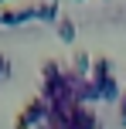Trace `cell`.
<instances>
[{"label":"cell","instance_id":"1","mask_svg":"<svg viewBox=\"0 0 126 129\" xmlns=\"http://www.w3.org/2000/svg\"><path fill=\"white\" fill-rule=\"evenodd\" d=\"M27 20H38L34 7H4L0 10V27H20Z\"/></svg>","mask_w":126,"mask_h":129},{"label":"cell","instance_id":"2","mask_svg":"<svg viewBox=\"0 0 126 129\" xmlns=\"http://www.w3.org/2000/svg\"><path fill=\"white\" fill-rule=\"evenodd\" d=\"M34 14H38V20L55 24V20L61 17V14H58V0H38V4H34Z\"/></svg>","mask_w":126,"mask_h":129},{"label":"cell","instance_id":"3","mask_svg":"<svg viewBox=\"0 0 126 129\" xmlns=\"http://www.w3.org/2000/svg\"><path fill=\"white\" fill-rule=\"evenodd\" d=\"M55 34H58L65 44H72V41H75V20L68 17V14H65V17H58V20H55Z\"/></svg>","mask_w":126,"mask_h":129},{"label":"cell","instance_id":"4","mask_svg":"<svg viewBox=\"0 0 126 129\" xmlns=\"http://www.w3.org/2000/svg\"><path fill=\"white\" fill-rule=\"evenodd\" d=\"M72 71H79V75L89 78V71H92V58H89L85 51H75V58H72Z\"/></svg>","mask_w":126,"mask_h":129},{"label":"cell","instance_id":"5","mask_svg":"<svg viewBox=\"0 0 126 129\" xmlns=\"http://www.w3.org/2000/svg\"><path fill=\"white\" fill-rule=\"evenodd\" d=\"M7 78H10V58L0 54V82H7Z\"/></svg>","mask_w":126,"mask_h":129},{"label":"cell","instance_id":"6","mask_svg":"<svg viewBox=\"0 0 126 129\" xmlns=\"http://www.w3.org/2000/svg\"><path fill=\"white\" fill-rule=\"evenodd\" d=\"M119 126H126V95L119 99Z\"/></svg>","mask_w":126,"mask_h":129},{"label":"cell","instance_id":"7","mask_svg":"<svg viewBox=\"0 0 126 129\" xmlns=\"http://www.w3.org/2000/svg\"><path fill=\"white\" fill-rule=\"evenodd\" d=\"M0 4H7V0H0Z\"/></svg>","mask_w":126,"mask_h":129}]
</instances>
